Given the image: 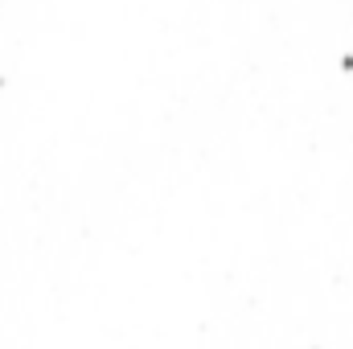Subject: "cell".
<instances>
[{
  "instance_id": "obj_1",
  "label": "cell",
  "mask_w": 353,
  "mask_h": 349,
  "mask_svg": "<svg viewBox=\"0 0 353 349\" xmlns=\"http://www.w3.org/2000/svg\"><path fill=\"white\" fill-rule=\"evenodd\" d=\"M341 70H353V54L350 58H341Z\"/></svg>"
}]
</instances>
